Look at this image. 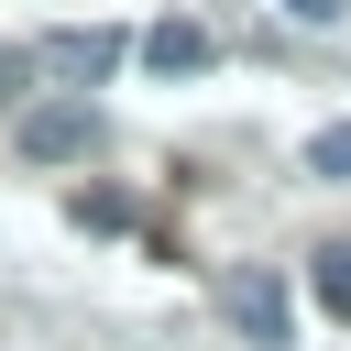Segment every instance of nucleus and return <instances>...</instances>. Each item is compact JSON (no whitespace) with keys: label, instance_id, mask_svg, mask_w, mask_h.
Returning <instances> with one entry per match:
<instances>
[{"label":"nucleus","instance_id":"7","mask_svg":"<svg viewBox=\"0 0 351 351\" xmlns=\"http://www.w3.org/2000/svg\"><path fill=\"white\" fill-rule=\"evenodd\" d=\"M285 11H296V22H340L351 0H285Z\"/></svg>","mask_w":351,"mask_h":351},{"label":"nucleus","instance_id":"5","mask_svg":"<svg viewBox=\"0 0 351 351\" xmlns=\"http://www.w3.org/2000/svg\"><path fill=\"white\" fill-rule=\"evenodd\" d=\"M307 285H318V307H329V318H351V241H329V252L307 263Z\"/></svg>","mask_w":351,"mask_h":351},{"label":"nucleus","instance_id":"6","mask_svg":"<svg viewBox=\"0 0 351 351\" xmlns=\"http://www.w3.org/2000/svg\"><path fill=\"white\" fill-rule=\"evenodd\" d=\"M307 176H351V132H318L307 143Z\"/></svg>","mask_w":351,"mask_h":351},{"label":"nucleus","instance_id":"1","mask_svg":"<svg viewBox=\"0 0 351 351\" xmlns=\"http://www.w3.org/2000/svg\"><path fill=\"white\" fill-rule=\"evenodd\" d=\"M33 165H88L99 154V110H77V99H55V110H22V132H11Z\"/></svg>","mask_w":351,"mask_h":351},{"label":"nucleus","instance_id":"4","mask_svg":"<svg viewBox=\"0 0 351 351\" xmlns=\"http://www.w3.org/2000/svg\"><path fill=\"white\" fill-rule=\"evenodd\" d=\"M143 55H154L165 77H197V66H208V33H197V22H154V33H143Z\"/></svg>","mask_w":351,"mask_h":351},{"label":"nucleus","instance_id":"3","mask_svg":"<svg viewBox=\"0 0 351 351\" xmlns=\"http://www.w3.org/2000/svg\"><path fill=\"white\" fill-rule=\"evenodd\" d=\"M44 66H66V77H110V66H121V33H55Z\"/></svg>","mask_w":351,"mask_h":351},{"label":"nucleus","instance_id":"2","mask_svg":"<svg viewBox=\"0 0 351 351\" xmlns=\"http://www.w3.org/2000/svg\"><path fill=\"white\" fill-rule=\"evenodd\" d=\"M219 307H230V329H241L252 351H285V296H274V274H219Z\"/></svg>","mask_w":351,"mask_h":351}]
</instances>
